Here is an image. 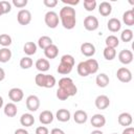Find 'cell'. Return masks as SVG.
Here are the masks:
<instances>
[{"label": "cell", "instance_id": "obj_12", "mask_svg": "<svg viewBox=\"0 0 134 134\" xmlns=\"http://www.w3.org/2000/svg\"><path fill=\"white\" fill-rule=\"evenodd\" d=\"M117 120H118V124L120 126H124V127H129L131 126L132 121H133V118H132V115L128 112H122L118 115L117 117Z\"/></svg>", "mask_w": 134, "mask_h": 134}, {"label": "cell", "instance_id": "obj_48", "mask_svg": "<svg viewBox=\"0 0 134 134\" xmlns=\"http://www.w3.org/2000/svg\"><path fill=\"white\" fill-rule=\"evenodd\" d=\"M15 134H28V132H27L25 129L20 128V129H17V130L15 131Z\"/></svg>", "mask_w": 134, "mask_h": 134}, {"label": "cell", "instance_id": "obj_29", "mask_svg": "<svg viewBox=\"0 0 134 134\" xmlns=\"http://www.w3.org/2000/svg\"><path fill=\"white\" fill-rule=\"evenodd\" d=\"M23 51L27 55H32L37 52V45L34 42H26L23 46Z\"/></svg>", "mask_w": 134, "mask_h": 134}, {"label": "cell", "instance_id": "obj_25", "mask_svg": "<svg viewBox=\"0 0 134 134\" xmlns=\"http://www.w3.org/2000/svg\"><path fill=\"white\" fill-rule=\"evenodd\" d=\"M95 82H96V85L100 88H105L109 85V76L106 74V73H99L98 75H96V79H95Z\"/></svg>", "mask_w": 134, "mask_h": 134}, {"label": "cell", "instance_id": "obj_46", "mask_svg": "<svg viewBox=\"0 0 134 134\" xmlns=\"http://www.w3.org/2000/svg\"><path fill=\"white\" fill-rule=\"evenodd\" d=\"M121 134H134V128H132V127H127V128L122 131Z\"/></svg>", "mask_w": 134, "mask_h": 134}, {"label": "cell", "instance_id": "obj_31", "mask_svg": "<svg viewBox=\"0 0 134 134\" xmlns=\"http://www.w3.org/2000/svg\"><path fill=\"white\" fill-rule=\"evenodd\" d=\"M116 57V50L114 48H110V47H105L104 49V58L108 61H112L113 59H115Z\"/></svg>", "mask_w": 134, "mask_h": 134}, {"label": "cell", "instance_id": "obj_23", "mask_svg": "<svg viewBox=\"0 0 134 134\" xmlns=\"http://www.w3.org/2000/svg\"><path fill=\"white\" fill-rule=\"evenodd\" d=\"M49 67H50V64L47 59H39L36 62V68L42 73L49 70Z\"/></svg>", "mask_w": 134, "mask_h": 134}, {"label": "cell", "instance_id": "obj_20", "mask_svg": "<svg viewBox=\"0 0 134 134\" xmlns=\"http://www.w3.org/2000/svg\"><path fill=\"white\" fill-rule=\"evenodd\" d=\"M73 119L76 124H85L88 119L87 112H85L84 110H76L73 114Z\"/></svg>", "mask_w": 134, "mask_h": 134}, {"label": "cell", "instance_id": "obj_2", "mask_svg": "<svg viewBox=\"0 0 134 134\" xmlns=\"http://www.w3.org/2000/svg\"><path fill=\"white\" fill-rule=\"evenodd\" d=\"M59 88L63 89L69 96H73L77 92V88L70 77H62L59 81Z\"/></svg>", "mask_w": 134, "mask_h": 134}, {"label": "cell", "instance_id": "obj_28", "mask_svg": "<svg viewBox=\"0 0 134 134\" xmlns=\"http://www.w3.org/2000/svg\"><path fill=\"white\" fill-rule=\"evenodd\" d=\"M12 59V51L7 47H3L0 49V62L6 63Z\"/></svg>", "mask_w": 134, "mask_h": 134}, {"label": "cell", "instance_id": "obj_44", "mask_svg": "<svg viewBox=\"0 0 134 134\" xmlns=\"http://www.w3.org/2000/svg\"><path fill=\"white\" fill-rule=\"evenodd\" d=\"M49 131L45 126H40L36 129V134H48Z\"/></svg>", "mask_w": 134, "mask_h": 134}, {"label": "cell", "instance_id": "obj_38", "mask_svg": "<svg viewBox=\"0 0 134 134\" xmlns=\"http://www.w3.org/2000/svg\"><path fill=\"white\" fill-rule=\"evenodd\" d=\"M84 7L87 12H92L96 7V1L95 0H84Z\"/></svg>", "mask_w": 134, "mask_h": 134}, {"label": "cell", "instance_id": "obj_47", "mask_svg": "<svg viewBox=\"0 0 134 134\" xmlns=\"http://www.w3.org/2000/svg\"><path fill=\"white\" fill-rule=\"evenodd\" d=\"M50 134H65V132H64L63 130L59 129V128H54V129H52V130H51Z\"/></svg>", "mask_w": 134, "mask_h": 134}, {"label": "cell", "instance_id": "obj_42", "mask_svg": "<svg viewBox=\"0 0 134 134\" xmlns=\"http://www.w3.org/2000/svg\"><path fill=\"white\" fill-rule=\"evenodd\" d=\"M1 4H2V6H3L4 14H8V13L10 12V9H12V4H10V2L3 0V1H1Z\"/></svg>", "mask_w": 134, "mask_h": 134}, {"label": "cell", "instance_id": "obj_49", "mask_svg": "<svg viewBox=\"0 0 134 134\" xmlns=\"http://www.w3.org/2000/svg\"><path fill=\"white\" fill-rule=\"evenodd\" d=\"M4 77H5V71L3 70V68H1V67H0V82H1V81H3V80H4Z\"/></svg>", "mask_w": 134, "mask_h": 134}, {"label": "cell", "instance_id": "obj_5", "mask_svg": "<svg viewBox=\"0 0 134 134\" xmlns=\"http://www.w3.org/2000/svg\"><path fill=\"white\" fill-rule=\"evenodd\" d=\"M84 27L89 31H93L98 28V19L95 16H87L84 19Z\"/></svg>", "mask_w": 134, "mask_h": 134}, {"label": "cell", "instance_id": "obj_51", "mask_svg": "<svg viewBox=\"0 0 134 134\" xmlns=\"http://www.w3.org/2000/svg\"><path fill=\"white\" fill-rule=\"evenodd\" d=\"M91 134H104V133L100 130H94V131L91 132Z\"/></svg>", "mask_w": 134, "mask_h": 134}, {"label": "cell", "instance_id": "obj_18", "mask_svg": "<svg viewBox=\"0 0 134 134\" xmlns=\"http://www.w3.org/2000/svg\"><path fill=\"white\" fill-rule=\"evenodd\" d=\"M3 111H4V114L7 117H15L17 115L18 109H17V106L15 105V103H7L4 106Z\"/></svg>", "mask_w": 134, "mask_h": 134}, {"label": "cell", "instance_id": "obj_32", "mask_svg": "<svg viewBox=\"0 0 134 134\" xmlns=\"http://www.w3.org/2000/svg\"><path fill=\"white\" fill-rule=\"evenodd\" d=\"M72 68H73V67H71V66H69V65H66V64L60 63V64H59V66H58V68H57V71H58L60 74L65 75V74H69V73L71 72Z\"/></svg>", "mask_w": 134, "mask_h": 134}, {"label": "cell", "instance_id": "obj_4", "mask_svg": "<svg viewBox=\"0 0 134 134\" xmlns=\"http://www.w3.org/2000/svg\"><path fill=\"white\" fill-rule=\"evenodd\" d=\"M116 76L121 83H129L132 80V72L127 67H120L117 69Z\"/></svg>", "mask_w": 134, "mask_h": 134}, {"label": "cell", "instance_id": "obj_1", "mask_svg": "<svg viewBox=\"0 0 134 134\" xmlns=\"http://www.w3.org/2000/svg\"><path fill=\"white\" fill-rule=\"evenodd\" d=\"M76 14L75 9L72 6H64L61 8L59 13V19L61 20V23L64 28L66 29H72L74 28L76 24Z\"/></svg>", "mask_w": 134, "mask_h": 134}, {"label": "cell", "instance_id": "obj_21", "mask_svg": "<svg viewBox=\"0 0 134 134\" xmlns=\"http://www.w3.org/2000/svg\"><path fill=\"white\" fill-rule=\"evenodd\" d=\"M111 12H112V5L109 2H107V1L100 2L99 6H98V13L102 16L107 17V16H109L111 14Z\"/></svg>", "mask_w": 134, "mask_h": 134}, {"label": "cell", "instance_id": "obj_14", "mask_svg": "<svg viewBox=\"0 0 134 134\" xmlns=\"http://www.w3.org/2000/svg\"><path fill=\"white\" fill-rule=\"evenodd\" d=\"M90 121L94 128H102L106 125V118L103 114H94L91 117Z\"/></svg>", "mask_w": 134, "mask_h": 134}, {"label": "cell", "instance_id": "obj_3", "mask_svg": "<svg viewBox=\"0 0 134 134\" xmlns=\"http://www.w3.org/2000/svg\"><path fill=\"white\" fill-rule=\"evenodd\" d=\"M59 15L53 10H49L45 14L44 21L49 28H55L59 25Z\"/></svg>", "mask_w": 134, "mask_h": 134}, {"label": "cell", "instance_id": "obj_17", "mask_svg": "<svg viewBox=\"0 0 134 134\" xmlns=\"http://www.w3.org/2000/svg\"><path fill=\"white\" fill-rule=\"evenodd\" d=\"M20 124L23 127H31L35 124V117L30 113H24L20 117Z\"/></svg>", "mask_w": 134, "mask_h": 134}, {"label": "cell", "instance_id": "obj_24", "mask_svg": "<svg viewBox=\"0 0 134 134\" xmlns=\"http://www.w3.org/2000/svg\"><path fill=\"white\" fill-rule=\"evenodd\" d=\"M85 64L88 68V71H89V74H93V73H96L97 70H98V62L94 59H88L87 61H85Z\"/></svg>", "mask_w": 134, "mask_h": 134}, {"label": "cell", "instance_id": "obj_41", "mask_svg": "<svg viewBox=\"0 0 134 134\" xmlns=\"http://www.w3.org/2000/svg\"><path fill=\"white\" fill-rule=\"evenodd\" d=\"M13 4L16 7L22 8V7H25L27 5V0H13Z\"/></svg>", "mask_w": 134, "mask_h": 134}, {"label": "cell", "instance_id": "obj_50", "mask_svg": "<svg viewBox=\"0 0 134 134\" xmlns=\"http://www.w3.org/2000/svg\"><path fill=\"white\" fill-rule=\"evenodd\" d=\"M2 15H4V9H3V6H2L1 1H0V16H2Z\"/></svg>", "mask_w": 134, "mask_h": 134}, {"label": "cell", "instance_id": "obj_36", "mask_svg": "<svg viewBox=\"0 0 134 134\" xmlns=\"http://www.w3.org/2000/svg\"><path fill=\"white\" fill-rule=\"evenodd\" d=\"M57 81H55V77L51 74H46L45 75V85H44V88H52L54 85H55Z\"/></svg>", "mask_w": 134, "mask_h": 134}, {"label": "cell", "instance_id": "obj_37", "mask_svg": "<svg viewBox=\"0 0 134 134\" xmlns=\"http://www.w3.org/2000/svg\"><path fill=\"white\" fill-rule=\"evenodd\" d=\"M60 63H63V64H66V65L73 67L74 66V58L71 54H64V55H62Z\"/></svg>", "mask_w": 134, "mask_h": 134}, {"label": "cell", "instance_id": "obj_10", "mask_svg": "<svg viewBox=\"0 0 134 134\" xmlns=\"http://www.w3.org/2000/svg\"><path fill=\"white\" fill-rule=\"evenodd\" d=\"M94 104H95V107H96L97 109H99V110H105V109H107V108L109 107V105H110V99H109V97H108L107 95L102 94V95H98V96L95 98Z\"/></svg>", "mask_w": 134, "mask_h": 134}, {"label": "cell", "instance_id": "obj_30", "mask_svg": "<svg viewBox=\"0 0 134 134\" xmlns=\"http://www.w3.org/2000/svg\"><path fill=\"white\" fill-rule=\"evenodd\" d=\"M120 39H121V41L125 42V43L132 41V39H133V31H132L131 29H129V28L124 29V30L121 31V34H120Z\"/></svg>", "mask_w": 134, "mask_h": 134}, {"label": "cell", "instance_id": "obj_52", "mask_svg": "<svg viewBox=\"0 0 134 134\" xmlns=\"http://www.w3.org/2000/svg\"><path fill=\"white\" fill-rule=\"evenodd\" d=\"M3 107V98H2V96H0V109Z\"/></svg>", "mask_w": 134, "mask_h": 134}, {"label": "cell", "instance_id": "obj_11", "mask_svg": "<svg viewBox=\"0 0 134 134\" xmlns=\"http://www.w3.org/2000/svg\"><path fill=\"white\" fill-rule=\"evenodd\" d=\"M81 52L85 57H92L95 53V46L90 42H84L81 45Z\"/></svg>", "mask_w": 134, "mask_h": 134}, {"label": "cell", "instance_id": "obj_13", "mask_svg": "<svg viewBox=\"0 0 134 134\" xmlns=\"http://www.w3.org/2000/svg\"><path fill=\"white\" fill-rule=\"evenodd\" d=\"M39 120L43 125H49V124H51L52 120H53V114H52V112L49 111V110L42 111L40 113V115H39Z\"/></svg>", "mask_w": 134, "mask_h": 134}, {"label": "cell", "instance_id": "obj_22", "mask_svg": "<svg viewBox=\"0 0 134 134\" xmlns=\"http://www.w3.org/2000/svg\"><path fill=\"white\" fill-rule=\"evenodd\" d=\"M122 21L126 25L133 26L134 25V9L126 10L122 15Z\"/></svg>", "mask_w": 134, "mask_h": 134}, {"label": "cell", "instance_id": "obj_15", "mask_svg": "<svg viewBox=\"0 0 134 134\" xmlns=\"http://www.w3.org/2000/svg\"><path fill=\"white\" fill-rule=\"evenodd\" d=\"M44 54H45V57L47 59H50V60L55 59L58 57V54H59V48H58V46L54 45V44H51L50 46H48L47 48L44 49Z\"/></svg>", "mask_w": 134, "mask_h": 134}, {"label": "cell", "instance_id": "obj_34", "mask_svg": "<svg viewBox=\"0 0 134 134\" xmlns=\"http://www.w3.org/2000/svg\"><path fill=\"white\" fill-rule=\"evenodd\" d=\"M32 64H34V62L29 57H23L20 60V67L22 69H29L32 66Z\"/></svg>", "mask_w": 134, "mask_h": 134}, {"label": "cell", "instance_id": "obj_26", "mask_svg": "<svg viewBox=\"0 0 134 134\" xmlns=\"http://www.w3.org/2000/svg\"><path fill=\"white\" fill-rule=\"evenodd\" d=\"M105 43H106V47H110V48H116L118 45H119V40L116 36L114 35H111V36H108L105 40Z\"/></svg>", "mask_w": 134, "mask_h": 134}, {"label": "cell", "instance_id": "obj_19", "mask_svg": "<svg viewBox=\"0 0 134 134\" xmlns=\"http://www.w3.org/2000/svg\"><path fill=\"white\" fill-rule=\"evenodd\" d=\"M55 117L59 121H62V122H66L70 119L71 117V114L69 112V110L67 109H59L55 113Z\"/></svg>", "mask_w": 134, "mask_h": 134}, {"label": "cell", "instance_id": "obj_33", "mask_svg": "<svg viewBox=\"0 0 134 134\" xmlns=\"http://www.w3.org/2000/svg\"><path fill=\"white\" fill-rule=\"evenodd\" d=\"M76 69H77V73H79L81 76H84V77H85V76H88V75H89V71H88V68H87V66H86V64H85V61L79 63Z\"/></svg>", "mask_w": 134, "mask_h": 134}, {"label": "cell", "instance_id": "obj_53", "mask_svg": "<svg viewBox=\"0 0 134 134\" xmlns=\"http://www.w3.org/2000/svg\"><path fill=\"white\" fill-rule=\"evenodd\" d=\"M112 134H117V133H112Z\"/></svg>", "mask_w": 134, "mask_h": 134}, {"label": "cell", "instance_id": "obj_45", "mask_svg": "<svg viewBox=\"0 0 134 134\" xmlns=\"http://www.w3.org/2000/svg\"><path fill=\"white\" fill-rule=\"evenodd\" d=\"M63 3L67 4V6H70V5H76L80 3V0H62Z\"/></svg>", "mask_w": 134, "mask_h": 134}, {"label": "cell", "instance_id": "obj_16", "mask_svg": "<svg viewBox=\"0 0 134 134\" xmlns=\"http://www.w3.org/2000/svg\"><path fill=\"white\" fill-rule=\"evenodd\" d=\"M107 27L111 32H117L118 30H120L121 23L117 18H111L107 23Z\"/></svg>", "mask_w": 134, "mask_h": 134}, {"label": "cell", "instance_id": "obj_8", "mask_svg": "<svg viewBox=\"0 0 134 134\" xmlns=\"http://www.w3.org/2000/svg\"><path fill=\"white\" fill-rule=\"evenodd\" d=\"M23 96H24L23 90L20 89V88L15 87V88H12L8 91V97L12 100V103H19V102H21Z\"/></svg>", "mask_w": 134, "mask_h": 134}, {"label": "cell", "instance_id": "obj_43", "mask_svg": "<svg viewBox=\"0 0 134 134\" xmlns=\"http://www.w3.org/2000/svg\"><path fill=\"white\" fill-rule=\"evenodd\" d=\"M43 3H44L45 6H47L49 8H52L58 4V0H44Z\"/></svg>", "mask_w": 134, "mask_h": 134}, {"label": "cell", "instance_id": "obj_27", "mask_svg": "<svg viewBox=\"0 0 134 134\" xmlns=\"http://www.w3.org/2000/svg\"><path fill=\"white\" fill-rule=\"evenodd\" d=\"M51 44H52V40H51V38L48 37V36H42V37H40L39 40H38V46H39L40 48H42V49L47 48V47L50 46Z\"/></svg>", "mask_w": 134, "mask_h": 134}, {"label": "cell", "instance_id": "obj_35", "mask_svg": "<svg viewBox=\"0 0 134 134\" xmlns=\"http://www.w3.org/2000/svg\"><path fill=\"white\" fill-rule=\"evenodd\" d=\"M12 44V37L7 34H1L0 35V45L3 47H8Z\"/></svg>", "mask_w": 134, "mask_h": 134}, {"label": "cell", "instance_id": "obj_40", "mask_svg": "<svg viewBox=\"0 0 134 134\" xmlns=\"http://www.w3.org/2000/svg\"><path fill=\"white\" fill-rule=\"evenodd\" d=\"M57 97H58L60 100H66V99L69 97V95H68L63 89L59 88V89L57 90Z\"/></svg>", "mask_w": 134, "mask_h": 134}, {"label": "cell", "instance_id": "obj_6", "mask_svg": "<svg viewBox=\"0 0 134 134\" xmlns=\"http://www.w3.org/2000/svg\"><path fill=\"white\" fill-rule=\"evenodd\" d=\"M17 20L21 25H27L31 21V13L28 9H21L17 15Z\"/></svg>", "mask_w": 134, "mask_h": 134}, {"label": "cell", "instance_id": "obj_7", "mask_svg": "<svg viewBox=\"0 0 134 134\" xmlns=\"http://www.w3.org/2000/svg\"><path fill=\"white\" fill-rule=\"evenodd\" d=\"M25 104H26V108L30 112H35L40 107V99L37 95H29V96H27Z\"/></svg>", "mask_w": 134, "mask_h": 134}, {"label": "cell", "instance_id": "obj_39", "mask_svg": "<svg viewBox=\"0 0 134 134\" xmlns=\"http://www.w3.org/2000/svg\"><path fill=\"white\" fill-rule=\"evenodd\" d=\"M45 75L46 74H44L42 72H40V73H38L36 75L35 82H36V85L38 87H44V85H45Z\"/></svg>", "mask_w": 134, "mask_h": 134}, {"label": "cell", "instance_id": "obj_9", "mask_svg": "<svg viewBox=\"0 0 134 134\" xmlns=\"http://www.w3.org/2000/svg\"><path fill=\"white\" fill-rule=\"evenodd\" d=\"M118 60L121 64H125V65H128L130 63H132L133 61V53L131 50L129 49H122L119 51L118 53Z\"/></svg>", "mask_w": 134, "mask_h": 134}]
</instances>
